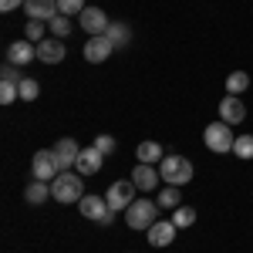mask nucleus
<instances>
[{"instance_id":"cd10ccee","label":"nucleus","mask_w":253,"mask_h":253,"mask_svg":"<svg viewBox=\"0 0 253 253\" xmlns=\"http://www.w3.org/2000/svg\"><path fill=\"white\" fill-rule=\"evenodd\" d=\"M81 10H84V0H58V14L64 17H75V14L81 17Z\"/></svg>"},{"instance_id":"20e7f679","label":"nucleus","mask_w":253,"mask_h":253,"mask_svg":"<svg viewBox=\"0 0 253 253\" xmlns=\"http://www.w3.org/2000/svg\"><path fill=\"white\" fill-rule=\"evenodd\" d=\"M156 219H159V203L156 199H135V203L125 210L128 230H149Z\"/></svg>"},{"instance_id":"a211bd4d","label":"nucleus","mask_w":253,"mask_h":253,"mask_svg":"<svg viewBox=\"0 0 253 253\" xmlns=\"http://www.w3.org/2000/svg\"><path fill=\"white\" fill-rule=\"evenodd\" d=\"M105 38L115 44V51H122V47H128V41H132V31H128V24H108V31H105Z\"/></svg>"},{"instance_id":"393cba45","label":"nucleus","mask_w":253,"mask_h":253,"mask_svg":"<svg viewBox=\"0 0 253 253\" xmlns=\"http://www.w3.org/2000/svg\"><path fill=\"white\" fill-rule=\"evenodd\" d=\"M233 156H236V159H253V135H236Z\"/></svg>"},{"instance_id":"aec40b11","label":"nucleus","mask_w":253,"mask_h":253,"mask_svg":"<svg viewBox=\"0 0 253 253\" xmlns=\"http://www.w3.org/2000/svg\"><path fill=\"white\" fill-rule=\"evenodd\" d=\"M47 196H51V182H41V179H34V182L24 189V199H27L31 206H41V203H47Z\"/></svg>"},{"instance_id":"bb28decb","label":"nucleus","mask_w":253,"mask_h":253,"mask_svg":"<svg viewBox=\"0 0 253 253\" xmlns=\"http://www.w3.org/2000/svg\"><path fill=\"white\" fill-rule=\"evenodd\" d=\"M20 98V88L10 84V81H0V105H14Z\"/></svg>"},{"instance_id":"5701e85b","label":"nucleus","mask_w":253,"mask_h":253,"mask_svg":"<svg viewBox=\"0 0 253 253\" xmlns=\"http://www.w3.org/2000/svg\"><path fill=\"white\" fill-rule=\"evenodd\" d=\"M172 223L179 226V230L193 226V223H196V210H193V206H179V210H172Z\"/></svg>"},{"instance_id":"ddd939ff","label":"nucleus","mask_w":253,"mask_h":253,"mask_svg":"<svg viewBox=\"0 0 253 253\" xmlns=\"http://www.w3.org/2000/svg\"><path fill=\"white\" fill-rule=\"evenodd\" d=\"M34 58H38V44H31V41H14V44L7 47V64L24 68V64H31Z\"/></svg>"},{"instance_id":"b1692460","label":"nucleus","mask_w":253,"mask_h":253,"mask_svg":"<svg viewBox=\"0 0 253 253\" xmlns=\"http://www.w3.org/2000/svg\"><path fill=\"white\" fill-rule=\"evenodd\" d=\"M47 27H51V34H54V38H68V34H71V17L58 14V17L47 20Z\"/></svg>"},{"instance_id":"0eeeda50","label":"nucleus","mask_w":253,"mask_h":253,"mask_svg":"<svg viewBox=\"0 0 253 253\" xmlns=\"http://www.w3.org/2000/svg\"><path fill=\"white\" fill-rule=\"evenodd\" d=\"M54 152V159H58V169L61 172H71L75 166H78V156H81V145L75 142V138H61L58 145L51 149Z\"/></svg>"},{"instance_id":"1a4fd4ad","label":"nucleus","mask_w":253,"mask_h":253,"mask_svg":"<svg viewBox=\"0 0 253 253\" xmlns=\"http://www.w3.org/2000/svg\"><path fill=\"white\" fill-rule=\"evenodd\" d=\"M112 51H115V44L105 38V34H98V38H88V44H84V61H91V64H101V61L112 58Z\"/></svg>"},{"instance_id":"423d86ee","label":"nucleus","mask_w":253,"mask_h":253,"mask_svg":"<svg viewBox=\"0 0 253 253\" xmlns=\"http://www.w3.org/2000/svg\"><path fill=\"white\" fill-rule=\"evenodd\" d=\"M31 172H34V179H41V182H54V179L61 175L54 152H51V149H41V152H34V162H31Z\"/></svg>"},{"instance_id":"9d476101","label":"nucleus","mask_w":253,"mask_h":253,"mask_svg":"<svg viewBox=\"0 0 253 253\" xmlns=\"http://www.w3.org/2000/svg\"><path fill=\"white\" fill-rule=\"evenodd\" d=\"M175 230H179V226H175L172 219H156V223L145 230V233H149L145 240H149L152 247H169V243L175 240Z\"/></svg>"},{"instance_id":"2f4dec72","label":"nucleus","mask_w":253,"mask_h":253,"mask_svg":"<svg viewBox=\"0 0 253 253\" xmlns=\"http://www.w3.org/2000/svg\"><path fill=\"white\" fill-rule=\"evenodd\" d=\"M20 3H27V0H0V10H3V14H10V10H17Z\"/></svg>"},{"instance_id":"f8f14e48","label":"nucleus","mask_w":253,"mask_h":253,"mask_svg":"<svg viewBox=\"0 0 253 253\" xmlns=\"http://www.w3.org/2000/svg\"><path fill=\"white\" fill-rule=\"evenodd\" d=\"M219 118H223L226 125H240V122L247 118V105L240 101V95H226L219 101Z\"/></svg>"},{"instance_id":"39448f33","label":"nucleus","mask_w":253,"mask_h":253,"mask_svg":"<svg viewBox=\"0 0 253 253\" xmlns=\"http://www.w3.org/2000/svg\"><path fill=\"white\" fill-rule=\"evenodd\" d=\"M135 182L132 179H118V182H112L108 186V193H105V199H108V206L115 210V213H125L132 203H135Z\"/></svg>"},{"instance_id":"c756f323","label":"nucleus","mask_w":253,"mask_h":253,"mask_svg":"<svg viewBox=\"0 0 253 253\" xmlns=\"http://www.w3.org/2000/svg\"><path fill=\"white\" fill-rule=\"evenodd\" d=\"M0 81L20 84V81H24V75H20V68H17V64H3V68H0Z\"/></svg>"},{"instance_id":"f3484780","label":"nucleus","mask_w":253,"mask_h":253,"mask_svg":"<svg viewBox=\"0 0 253 253\" xmlns=\"http://www.w3.org/2000/svg\"><path fill=\"white\" fill-rule=\"evenodd\" d=\"M101 162H105V156L98 152L95 145H88V149H81V156H78V166H75V172H81V175H95L98 169H101Z\"/></svg>"},{"instance_id":"412c9836","label":"nucleus","mask_w":253,"mask_h":253,"mask_svg":"<svg viewBox=\"0 0 253 253\" xmlns=\"http://www.w3.org/2000/svg\"><path fill=\"white\" fill-rule=\"evenodd\" d=\"M156 203H159V210H179V206H182V196H179V186H166V189H159Z\"/></svg>"},{"instance_id":"6ab92c4d","label":"nucleus","mask_w":253,"mask_h":253,"mask_svg":"<svg viewBox=\"0 0 253 253\" xmlns=\"http://www.w3.org/2000/svg\"><path fill=\"white\" fill-rule=\"evenodd\" d=\"M135 156H138V162H145V166H156V162L166 159V152H162L159 142H142V145L135 149Z\"/></svg>"},{"instance_id":"2eb2a0df","label":"nucleus","mask_w":253,"mask_h":253,"mask_svg":"<svg viewBox=\"0 0 253 253\" xmlns=\"http://www.w3.org/2000/svg\"><path fill=\"white\" fill-rule=\"evenodd\" d=\"M24 14L31 20H44L47 24L51 17H58V0H27L24 3Z\"/></svg>"},{"instance_id":"f03ea898","label":"nucleus","mask_w":253,"mask_h":253,"mask_svg":"<svg viewBox=\"0 0 253 253\" xmlns=\"http://www.w3.org/2000/svg\"><path fill=\"white\" fill-rule=\"evenodd\" d=\"M159 175L166 186H186L193 182V162L186 156H166L159 162Z\"/></svg>"},{"instance_id":"4468645a","label":"nucleus","mask_w":253,"mask_h":253,"mask_svg":"<svg viewBox=\"0 0 253 253\" xmlns=\"http://www.w3.org/2000/svg\"><path fill=\"white\" fill-rule=\"evenodd\" d=\"M78 210L84 219H95V223H101L105 216L112 213V206H108V199H101V196H84L78 203Z\"/></svg>"},{"instance_id":"9b49d317","label":"nucleus","mask_w":253,"mask_h":253,"mask_svg":"<svg viewBox=\"0 0 253 253\" xmlns=\"http://www.w3.org/2000/svg\"><path fill=\"white\" fill-rule=\"evenodd\" d=\"M64 54H68V47L61 38H44L38 44V61H44V64H61Z\"/></svg>"},{"instance_id":"4be33fe9","label":"nucleus","mask_w":253,"mask_h":253,"mask_svg":"<svg viewBox=\"0 0 253 253\" xmlns=\"http://www.w3.org/2000/svg\"><path fill=\"white\" fill-rule=\"evenodd\" d=\"M247 88H250V75H247V71L226 75V95H243Z\"/></svg>"},{"instance_id":"6e6552de","label":"nucleus","mask_w":253,"mask_h":253,"mask_svg":"<svg viewBox=\"0 0 253 253\" xmlns=\"http://www.w3.org/2000/svg\"><path fill=\"white\" fill-rule=\"evenodd\" d=\"M78 24L91 34V38H98V34H105V31H108V24H112V20H108V14H105L101 7H84V10H81V17H78Z\"/></svg>"},{"instance_id":"f257e3e1","label":"nucleus","mask_w":253,"mask_h":253,"mask_svg":"<svg viewBox=\"0 0 253 253\" xmlns=\"http://www.w3.org/2000/svg\"><path fill=\"white\" fill-rule=\"evenodd\" d=\"M51 199H58L64 206H71V203H81L84 199V182H81V172H61L54 182H51Z\"/></svg>"},{"instance_id":"dca6fc26","label":"nucleus","mask_w":253,"mask_h":253,"mask_svg":"<svg viewBox=\"0 0 253 253\" xmlns=\"http://www.w3.org/2000/svg\"><path fill=\"white\" fill-rule=\"evenodd\" d=\"M132 182H135L138 189H145V193H152L159 182H162V175L156 172V166H145V162H138L135 169H132Z\"/></svg>"},{"instance_id":"7c9ffc66","label":"nucleus","mask_w":253,"mask_h":253,"mask_svg":"<svg viewBox=\"0 0 253 253\" xmlns=\"http://www.w3.org/2000/svg\"><path fill=\"white\" fill-rule=\"evenodd\" d=\"M95 149L101 152V156H112V152H115V138H112V135H98L95 138Z\"/></svg>"},{"instance_id":"a878e982","label":"nucleus","mask_w":253,"mask_h":253,"mask_svg":"<svg viewBox=\"0 0 253 253\" xmlns=\"http://www.w3.org/2000/svg\"><path fill=\"white\" fill-rule=\"evenodd\" d=\"M17 88H20V101H38V95H41V84H38L34 78H24V81L17 84Z\"/></svg>"},{"instance_id":"c85d7f7f","label":"nucleus","mask_w":253,"mask_h":253,"mask_svg":"<svg viewBox=\"0 0 253 253\" xmlns=\"http://www.w3.org/2000/svg\"><path fill=\"white\" fill-rule=\"evenodd\" d=\"M44 27H47L44 20H27V31H24L27 41H31V44H41V41H44Z\"/></svg>"},{"instance_id":"7ed1b4c3","label":"nucleus","mask_w":253,"mask_h":253,"mask_svg":"<svg viewBox=\"0 0 253 253\" xmlns=\"http://www.w3.org/2000/svg\"><path fill=\"white\" fill-rule=\"evenodd\" d=\"M203 142H206V149L216 152V156H226V152H233V128L219 118V122H210L206 125V132H203Z\"/></svg>"}]
</instances>
